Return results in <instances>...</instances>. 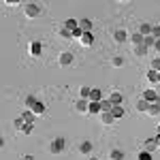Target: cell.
<instances>
[{"label": "cell", "instance_id": "cell-1", "mask_svg": "<svg viewBox=\"0 0 160 160\" xmlns=\"http://www.w3.org/2000/svg\"><path fill=\"white\" fill-rule=\"evenodd\" d=\"M73 64H75V53L71 49H64L58 53V66L66 68V66H73Z\"/></svg>", "mask_w": 160, "mask_h": 160}, {"label": "cell", "instance_id": "cell-2", "mask_svg": "<svg viewBox=\"0 0 160 160\" xmlns=\"http://www.w3.org/2000/svg\"><path fill=\"white\" fill-rule=\"evenodd\" d=\"M64 149H66V139H64V137H56V139L49 143V152L53 154V156L62 154Z\"/></svg>", "mask_w": 160, "mask_h": 160}, {"label": "cell", "instance_id": "cell-3", "mask_svg": "<svg viewBox=\"0 0 160 160\" xmlns=\"http://www.w3.org/2000/svg\"><path fill=\"white\" fill-rule=\"evenodd\" d=\"M24 15L28 19H37L38 15H41V7H38L37 2H26L24 4Z\"/></svg>", "mask_w": 160, "mask_h": 160}, {"label": "cell", "instance_id": "cell-4", "mask_svg": "<svg viewBox=\"0 0 160 160\" xmlns=\"http://www.w3.org/2000/svg\"><path fill=\"white\" fill-rule=\"evenodd\" d=\"M77 152L81 154V156H92V152H94V143L90 141V139H83V141H79V145H77Z\"/></svg>", "mask_w": 160, "mask_h": 160}, {"label": "cell", "instance_id": "cell-5", "mask_svg": "<svg viewBox=\"0 0 160 160\" xmlns=\"http://www.w3.org/2000/svg\"><path fill=\"white\" fill-rule=\"evenodd\" d=\"M28 53H30L32 58H41V56H43V43H41V41H30Z\"/></svg>", "mask_w": 160, "mask_h": 160}, {"label": "cell", "instance_id": "cell-6", "mask_svg": "<svg viewBox=\"0 0 160 160\" xmlns=\"http://www.w3.org/2000/svg\"><path fill=\"white\" fill-rule=\"evenodd\" d=\"M113 41H115L118 45H124L126 41H130V34H128L124 28H118V30H113Z\"/></svg>", "mask_w": 160, "mask_h": 160}, {"label": "cell", "instance_id": "cell-7", "mask_svg": "<svg viewBox=\"0 0 160 160\" xmlns=\"http://www.w3.org/2000/svg\"><path fill=\"white\" fill-rule=\"evenodd\" d=\"M141 98L148 100L149 105H152V102H156V100H158V92H156L154 88H145V90H143V96H141Z\"/></svg>", "mask_w": 160, "mask_h": 160}, {"label": "cell", "instance_id": "cell-8", "mask_svg": "<svg viewBox=\"0 0 160 160\" xmlns=\"http://www.w3.org/2000/svg\"><path fill=\"white\" fill-rule=\"evenodd\" d=\"M143 149H145V152H156V149H158L156 137H149V139H145V141H143Z\"/></svg>", "mask_w": 160, "mask_h": 160}, {"label": "cell", "instance_id": "cell-9", "mask_svg": "<svg viewBox=\"0 0 160 160\" xmlns=\"http://www.w3.org/2000/svg\"><path fill=\"white\" fill-rule=\"evenodd\" d=\"M102 100V90L100 88H92L90 90V102H100Z\"/></svg>", "mask_w": 160, "mask_h": 160}, {"label": "cell", "instance_id": "cell-10", "mask_svg": "<svg viewBox=\"0 0 160 160\" xmlns=\"http://www.w3.org/2000/svg\"><path fill=\"white\" fill-rule=\"evenodd\" d=\"M79 43H81V47H92V45H94V34H92V32H86Z\"/></svg>", "mask_w": 160, "mask_h": 160}, {"label": "cell", "instance_id": "cell-11", "mask_svg": "<svg viewBox=\"0 0 160 160\" xmlns=\"http://www.w3.org/2000/svg\"><path fill=\"white\" fill-rule=\"evenodd\" d=\"M75 109L79 111V113H88V109H90V100H83V98H79L77 102H75Z\"/></svg>", "mask_w": 160, "mask_h": 160}, {"label": "cell", "instance_id": "cell-12", "mask_svg": "<svg viewBox=\"0 0 160 160\" xmlns=\"http://www.w3.org/2000/svg\"><path fill=\"white\" fill-rule=\"evenodd\" d=\"M109 100L113 102V107H115V105H124V96H122V92H115V90H113V92L109 94Z\"/></svg>", "mask_w": 160, "mask_h": 160}, {"label": "cell", "instance_id": "cell-13", "mask_svg": "<svg viewBox=\"0 0 160 160\" xmlns=\"http://www.w3.org/2000/svg\"><path fill=\"white\" fill-rule=\"evenodd\" d=\"M79 28H81L83 32H92L94 22H92V19H88V17H83V19H79Z\"/></svg>", "mask_w": 160, "mask_h": 160}, {"label": "cell", "instance_id": "cell-14", "mask_svg": "<svg viewBox=\"0 0 160 160\" xmlns=\"http://www.w3.org/2000/svg\"><path fill=\"white\" fill-rule=\"evenodd\" d=\"M109 158H111V160H124V158H126V154H124V149L113 148V149L109 152Z\"/></svg>", "mask_w": 160, "mask_h": 160}, {"label": "cell", "instance_id": "cell-15", "mask_svg": "<svg viewBox=\"0 0 160 160\" xmlns=\"http://www.w3.org/2000/svg\"><path fill=\"white\" fill-rule=\"evenodd\" d=\"M37 102H38V98L34 96V94H28V96L24 98V105H26V109H30V111L34 109V105H37Z\"/></svg>", "mask_w": 160, "mask_h": 160}, {"label": "cell", "instance_id": "cell-16", "mask_svg": "<svg viewBox=\"0 0 160 160\" xmlns=\"http://www.w3.org/2000/svg\"><path fill=\"white\" fill-rule=\"evenodd\" d=\"M62 28H66V30H71V32H73V30L79 28V19H73V17H71V19H64Z\"/></svg>", "mask_w": 160, "mask_h": 160}, {"label": "cell", "instance_id": "cell-17", "mask_svg": "<svg viewBox=\"0 0 160 160\" xmlns=\"http://www.w3.org/2000/svg\"><path fill=\"white\" fill-rule=\"evenodd\" d=\"M111 113H113L115 120H122L124 115H126V109H124V105H115V107L111 109Z\"/></svg>", "mask_w": 160, "mask_h": 160}, {"label": "cell", "instance_id": "cell-18", "mask_svg": "<svg viewBox=\"0 0 160 160\" xmlns=\"http://www.w3.org/2000/svg\"><path fill=\"white\" fill-rule=\"evenodd\" d=\"M100 122L105 124V126H111V124H115V118H113L111 111H107V113H100Z\"/></svg>", "mask_w": 160, "mask_h": 160}, {"label": "cell", "instance_id": "cell-19", "mask_svg": "<svg viewBox=\"0 0 160 160\" xmlns=\"http://www.w3.org/2000/svg\"><path fill=\"white\" fill-rule=\"evenodd\" d=\"M143 41H145V37H143V34H141L139 30H137L135 34H130V43H132L135 47H139V45H143Z\"/></svg>", "mask_w": 160, "mask_h": 160}, {"label": "cell", "instance_id": "cell-20", "mask_svg": "<svg viewBox=\"0 0 160 160\" xmlns=\"http://www.w3.org/2000/svg\"><path fill=\"white\" fill-rule=\"evenodd\" d=\"M152 28H154V26L149 24V22H143V24L139 26V32H141L143 37H152Z\"/></svg>", "mask_w": 160, "mask_h": 160}, {"label": "cell", "instance_id": "cell-21", "mask_svg": "<svg viewBox=\"0 0 160 160\" xmlns=\"http://www.w3.org/2000/svg\"><path fill=\"white\" fill-rule=\"evenodd\" d=\"M124 64H126V58H124V56H113V58H111V66H113V68H122Z\"/></svg>", "mask_w": 160, "mask_h": 160}, {"label": "cell", "instance_id": "cell-22", "mask_svg": "<svg viewBox=\"0 0 160 160\" xmlns=\"http://www.w3.org/2000/svg\"><path fill=\"white\" fill-rule=\"evenodd\" d=\"M135 109L139 111V113H148L149 102H148V100H143V98H139V100H137V105H135Z\"/></svg>", "mask_w": 160, "mask_h": 160}, {"label": "cell", "instance_id": "cell-23", "mask_svg": "<svg viewBox=\"0 0 160 160\" xmlns=\"http://www.w3.org/2000/svg\"><path fill=\"white\" fill-rule=\"evenodd\" d=\"M22 118H24V120H26L28 124H37V115H34V113H32L30 109L22 111Z\"/></svg>", "mask_w": 160, "mask_h": 160}, {"label": "cell", "instance_id": "cell-24", "mask_svg": "<svg viewBox=\"0 0 160 160\" xmlns=\"http://www.w3.org/2000/svg\"><path fill=\"white\" fill-rule=\"evenodd\" d=\"M148 115H152V118H160V105L158 102H152V105H149Z\"/></svg>", "mask_w": 160, "mask_h": 160}, {"label": "cell", "instance_id": "cell-25", "mask_svg": "<svg viewBox=\"0 0 160 160\" xmlns=\"http://www.w3.org/2000/svg\"><path fill=\"white\" fill-rule=\"evenodd\" d=\"M90 115H100L102 109H100V102H90V109H88Z\"/></svg>", "mask_w": 160, "mask_h": 160}, {"label": "cell", "instance_id": "cell-26", "mask_svg": "<svg viewBox=\"0 0 160 160\" xmlns=\"http://www.w3.org/2000/svg\"><path fill=\"white\" fill-rule=\"evenodd\" d=\"M45 111H47V107H45V102H41V100H38L37 105H34V109H32V113H34V115H43V113H45Z\"/></svg>", "mask_w": 160, "mask_h": 160}, {"label": "cell", "instance_id": "cell-27", "mask_svg": "<svg viewBox=\"0 0 160 160\" xmlns=\"http://www.w3.org/2000/svg\"><path fill=\"white\" fill-rule=\"evenodd\" d=\"M145 79H148L149 83H154V86H156V83H158V73H156V71H152V68H149L148 73H145Z\"/></svg>", "mask_w": 160, "mask_h": 160}, {"label": "cell", "instance_id": "cell-28", "mask_svg": "<svg viewBox=\"0 0 160 160\" xmlns=\"http://www.w3.org/2000/svg\"><path fill=\"white\" fill-rule=\"evenodd\" d=\"M90 90H92V88H88V86H81V88H79V98H83V100H90Z\"/></svg>", "mask_w": 160, "mask_h": 160}, {"label": "cell", "instance_id": "cell-29", "mask_svg": "<svg viewBox=\"0 0 160 160\" xmlns=\"http://www.w3.org/2000/svg\"><path fill=\"white\" fill-rule=\"evenodd\" d=\"M24 124H26V120L22 118V115H19V118H15V120H13V128L22 132V128H24Z\"/></svg>", "mask_w": 160, "mask_h": 160}, {"label": "cell", "instance_id": "cell-30", "mask_svg": "<svg viewBox=\"0 0 160 160\" xmlns=\"http://www.w3.org/2000/svg\"><path fill=\"white\" fill-rule=\"evenodd\" d=\"M100 109H102V113H107V111H111V109H113V102H111L109 98L100 100Z\"/></svg>", "mask_w": 160, "mask_h": 160}, {"label": "cell", "instance_id": "cell-31", "mask_svg": "<svg viewBox=\"0 0 160 160\" xmlns=\"http://www.w3.org/2000/svg\"><path fill=\"white\" fill-rule=\"evenodd\" d=\"M148 47H145V45H139V47H135V56H139V58H145V56H148Z\"/></svg>", "mask_w": 160, "mask_h": 160}, {"label": "cell", "instance_id": "cell-32", "mask_svg": "<svg viewBox=\"0 0 160 160\" xmlns=\"http://www.w3.org/2000/svg\"><path fill=\"white\" fill-rule=\"evenodd\" d=\"M137 160H154V156H152V152L141 149V152H139V156H137Z\"/></svg>", "mask_w": 160, "mask_h": 160}, {"label": "cell", "instance_id": "cell-33", "mask_svg": "<svg viewBox=\"0 0 160 160\" xmlns=\"http://www.w3.org/2000/svg\"><path fill=\"white\" fill-rule=\"evenodd\" d=\"M143 45H145L148 49H154V45H156V38H154V37H145V41H143Z\"/></svg>", "mask_w": 160, "mask_h": 160}, {"label": "cell", "instance_id": "cell-34", "mask_svg": "<svg viewBox=\"0 0 160 160\" xmlns=\"http://www.w3.org/2000/svg\"><path fill=\"white\" fill-rule=\"evenodd\" d=\"M60 38H64V41H68V38H73V34H71V30H66V28H60Z\"/></svg>", "mask_w": 160, "mask_h": 160}, {"label": "cell", "instance_id": "cell-35", "mask_svg": "<svg viewBox=\"0 0 160 160\" xmlns=\"http://www.w3.org/2000/svg\"><path fill=\"white\" fill-rule=\"evenodd\" d=\"M152 71H156V73H160V56H156V58H152Z\"/></svg>", "mask_w": 160, "mask_h": 160}, {"label": "cell", "instance_id": "cell-36", "mask_svg": "<svg viewBox=\"0 0 160 160\" xmlns=\"http://www.w3.org/2000/svg\"><path fill=\"white\" fill-rule=\"evenodd\" d=\"M34 126H37V124H28V122H26L24 128H22V135H30V132L34 130Z\"/></svg>", "mask_w": 160, "mask_h": 160}, {"label": "cell", "instance_id": "cell-37", "mask_svg": "<svg viewBox=\"0 0 160 160\" xmlns=\"http://www.w3.org/2000/svg\"><path fill=\"white\" fill-rule=\"evenodd\" d=\"M71 34H73V38H75V41H81V37H83L86 32H83L81 28H77V30H73V32H71Z\"/></svg>", "mask_w": 160, "mask_h": 160}, {"label": "cell", "instance_id": "cell-38", "mask_svg": "<svg viewBox=\"0 0 160 160\" xmlns=\"http://www.w3.org/2000/svg\"><path fill=\"white\" fill-rule=\"evenodd\" d=\"M24 160H34V158H32V154H24Z\"/></svg>", "mask_w": 160, "mask_h": 160}, {"label": "cell", "instance_id": "cell-39", "mask_svg": "<svg viewBox=\"0 0 160 160\" xmlns=\"http://www.w3.org/2000/svg\"><path fill=\"white\" fill-rule=\"evenodd\" d=\"M156 143H158V149H160V135H156Z\"/></svg>", "mask_w": 160, "mask_h": 160}, {"label": "cell", "instance_id": "cell-40", "mask_svg": "<svg viewBox=\"0 0 160 160\" xmlns=\"http://www.w3.org/2000/svg\"><path fill=\"white\" fill-rule=\"evenodd\" d=\"M88 160H98V158H96V156H90V158H88Z\"/></svg>", "mask_w": 160, "mask_h": 160}, {"label": "cell", "instance_id": "cell-41", "mask_svg": "<svg viewBox=\"0 0 160 160\" xmlns=\"http://www.w3.org/2000/svg\"><path fill=\"white\" fill-rule=\"evenodd\" d=\"M156 135H160V124H158V128H156Z\"/></svg>", "mask_w": 160, "mask_h": 160}, {"label": "cell", "instance_id": "cell-42", "mask_svg": "<svg viewBox=\"0 0 160 160\" xmlns=\"http://www.w3.org/2000/svg\"><path fill=\"white\" fill-rule=\"evenodd\" d=\"M156 102H158V105H160V94H158V100H156Z\"/></svg>", "mask_w": 160, "mask_h": 160}, {"label": "cell", "instance_id": "cell-43", "mask_svg": "<svg viewBox=\"0 0 160 160\" xmlns=\"http://www.w3.org/2000/svg\"><path fill=\"white\" fill-rule=\"evenodd\" d=\"M158 83H160V73H158Z\"/></svg>", "mask_w": 160, "mask_h": 160}, {"label": "cell", "instance_id": "cell-44", "mask_svg": "<svg viewBox=\"0 0 160 160\" xmlns=\"http://www.w3.org/2000/svg\"><path fill=\"white\" fill-rule=\"evenodd\" d=\"M158 26H160V22H158Z\"/></svg>", "mask_w": 160, "mask_h": 160}]
</instances>
